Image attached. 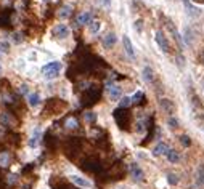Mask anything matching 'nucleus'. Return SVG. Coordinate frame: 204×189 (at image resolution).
Returning a JSON list of instances; mask_svg holds the SVG:
<instances>
[{
    "label": "nucleus",
    "mask_w": 204,
    "mask_h": 189,
    "mask_svg": "<svg viewBox=\"0 0 204 189\" xmlns=\"http://www.w3.org/2000/svg\"><path fill=\"white\" fill-rule=\"evenodd\" d=\"M61 63L59 61H52L48 64H45V66L42 67V74L45 79L52 80V79H56V77L59 75V72H61Z\"/></svg>",
    "instance_id": "nucleus-1"
},
{
    "label": "nucleus",
    "mask_w": 204,
    "mask_h": 189,
    "mask_svg": "<svg viewBox=\"0 0 204 189\" xmlns=\"http://www.w3.org/2000/svg\"><path fill=\"white\" fill-rule=\"evenodd\" d=\"M71 181L76 184V186L82 188V189H93V183L90 181V179H87L84 176H79V175H71Z\"/></svg>",
    "instance_id": "nucleus-2"
},
{
    "label": "nucleus",
    "mask_w": 204,
    "mask_h": 189,
    "mask_svg": "<svg viewBox=\"0 0 204 189\" xmlns=\"http://www.w3.org/2000/svg\"><path fill=\"white\" fill-rule=\"evenodd\" d=\"M156 42H157V45H159V48L162 50L164 53H169V42H167V39L164 37V34L162 32H157L156 34Z\"/></svg>",
    "instance_id": "nucleus-3"
},
{
    "label": "nucleus",
    "mask_w": 204,
    "mask_h": 189,
    "mask_svg": "<svg viewBox=\"0 0 204 189\" xmlns=\"http://www.w3.org/2000/svg\"><path fill=\"white\" fill-rule=\"evenodd\" d=\"M53 34L56 37H59V39H66L69 35V29H68V26H64V24H58V26L53 27Z\"/></svg>",
    "instance_id": "nucleus-4"
},
{
    "label": "nucleus",
    "mask_w": 204,
    "mask_h": 189,
    "mask_svg": "<svg viewBox=\"0 0 204 189\" xmlns=\"http://www.w3.org/2000/svg\"><path fill=\"white\" fill-rule=\"evenodd\" d=\"M130 172H132V176L135 178L137 181H143V179H145V173H143V170L138 167L137 164L130 165Z\"/></svg>",
    "instance_id": "nucleus-5"
},
{
    "label": "nucleus",
    "mask_w": 204,
    "mask_h": 189,
    "mask_svg": "<svg viewBox=\"0 0 204 189\" xmlns=\"http://www.w3.org/2000/svg\"><path fill=\"white\" fill-rule=\"evenodd\" d=\"M122 43H124V48H126V53L129 55L130 58H135V52H133V45L129 39V35H124L122 37Z\"/></svg>",
    "instance_id": "nucleus-6"
},
{
    "label": "nucleus",
    "mask_w": 204,
    "mask_h": 189,
    "mask_svg": "<svg viewBox=\"0 0 204 189\" xmlns=\"http://www.w3.org/2000/svg\"><path fill=\"white\" fill-rule=\"evenodd\" d=\"M108 95H109V98L113 99V101L120 99V90H119V87L109 85V87H108Z\"/></svg>",
    "instance_id": "nucleus-7"
},
{
    "label": "nucleus",
    "mask_w": 204,
    "mask_h": 189,
    "mask_svg": "<svg viewBox=\"0 0 204 189\" xmlns=\"http://www.w3.org/2000/svg\"><path fill=\"white\" fill-rule=\"evenodd\" d=\"M167 144L166 143H157L156 144V147L153 149V155H156V157H159V155H162V154H166L167 152Z\"/></svg>",
    "instance_id": "nucleus-8"
},
{
    "label": "nucleus",
    "mask_w": 204,
    "mask_h": 189,
    "mask_svg": "<svg viewBox=\"0 0 204 189\" xmlns=\"http://www.w3.org/2000/svg\"><path fill=\"white\" fill-rule=\"evenodd\" d=\"M116 40H117V37H116V34H113V32H109L108 35L103 39V47L105 48H111L113 45L116 43Z\"/></svg>",
    "instance_id": "nucleus-9"
},
{
    "label": "nucleus",
    "mask_w": 204,
    "mask_h": 189,
    "mask_svg": "<svg viewBox=\"0 0 204 189\" xmlns=\"http://www.w3.org/2000/svg\"><path fill=\"white\" fill-rule=\"evenodd\" d=\"M40 135H42L40 128H35L34 133H32V136H31V140H29V147H35L37 144H39V141H40Z\"/></svg>",
    "instance_id": "nucleus-10"
},
{
    "label": "nucleus",
    "mask_w": 204,
    "mask_h": 189,
    "mask_svg": "<svg viewBox=\"0 0 204 189\" xmlns=\"http://www.w3.org/2000/svg\"><path fill=\"white\" fill-rule=\"evenodd\" d=\"M183 3H185V8H187V13H188V15L191 16V18L199 16V13H201V11H199L198 8H194V7L191 5V3L188 2V0H183Z\"/></svg>",
    "instance_id": "nucleus-11"
},
{
    "label": "nucleus",
    "mask_w": 204,
    "mask_h": 189,
    "mask_svg": "<svg viewBox=\"0 0 204 189\" xmlns=\"http://www.w3.org/2000/svg\"><path fill=\"white\" fill-rule=\"evenodd\" d=\"M92 21V13L90 11H85V13H81L77 16V24H89Z\"/></svg>",
    "instance_id": "nucleus-12"
},
{
    "label": "nucleus",
    "mask_w": 204,
    "mask_h": 189,
    "mask_svg": "<svg viewBox=\"0 0 204 189\" xmlns=\"http://www.w3.org/2000/svg\"><path fill=\"white\" fill-rule=\"evenodd\" d=\"M166 155H167L169 162H172V164H175V162H178V160H180V154H178L175 149H167Z\"/></svg>",
    "instance_id": "nucleus-13"
},
{
    "label": "nucleus",
    "mask_w": 204,
    "mask_h": 189,
    "mask_svg": "<svg viewBox=\"0 0 204 189\" xmlns=\"http://www.w3.org/2000/svg\"><path fill=\"white\" fill-rule=\"evenodd\" d=\"M100 29H101V22L100 21L93 19V21L89 22V32H90V34H98Z\"/></svg>",
    "instance_id": "nucleus-14"
},
{
    "label": "nucleus",
    "mask_w": 204,
    "mask_h": 189,
    "mask_svg": "<svg viewBox=\"0 0 204 189\" xmlns=\"http://www.w3.org/2000/svg\"><path fill=\"white\" fill-rule=\"evenodd\" d=\"M27 99H29V106H32V108H37L39 103H40V96L37 95V93H31Z\"/></svg>",
    "instance_id": "nucleus-15"
},
{
    "label": "nucleus",
    "mask_w": 204,
    "mask_h": 189,
    "mask_svg": "<svg viewBox=\"0 0 204 189\" xmlns=\"http://www.w3.org/2000/svg\"><path fill=\"white\" fill-rule=\"evenodd\" d=\"M161 106L164 108L167 112L170 114V112H174V104H172V101H169V99H166V98H162L161 99Z\"/></svg>",
    "instance_id": "nucleus-16"
},
{
    "label": "nucleus",
    "mask_w": 204,
    "mask_h": 189,
    "mask_svg": "<svg viewBox=\"0 0 204 189\" xmlns=\"http://www.w3.org/2000/svg\"><path fill=\"white\" fill-rule=\"evenodd\" d=\"M69 15H71V7H63L58 13V18L59 19H66V18H69Z\"/></svg>",
    "instance_id": "nucleus-17"
},
{
    "label": "nucleus",
    "mask_w": 204,
    "mask_h": 189,
    "mask_svg": "<svg viewBox=\"0 0 204 189\" xmlns=\"http://www.w3.org/2000/svg\"><path fill=\"white\" fill-rule=\"evenodd\" d=\"M143 79H145L146 82H151L153 80V71H151V67H145V69H143Z\"/></svg>",
    "instance_id": "nucleus-18"
},
{
    "label": "nucleus",
    "mask_w": 204,
    "mask_h": 189,
    "mask_svg": "<svg viewBox=\"0 0 204 189\" xmlns=\"http://www.w3.org/2000/svg\"><path fill=\"white\" fill-rule=\"evenodd\" d=\"M8 160H10V155H8V152H2V154H0V165H2V167L8 165Z\"/></svg>",
    "instance_id": "nucleus-19"
},
{
    "label": "nucleus",
    "mask_w": 204,
    "mask_h": 189,
    "mask_svg": "<svg viewBox=\"0 0 204 189\" xmlns=\"http://www.w3.org/2000/svg\"><path fill=\"white\" fill-rule=\"evenodd\" d=\"M130 104H132V99L129 98V96H124V98L120 99V103H119L120 108H127V106H130Z\"/></svg>",
    "instance_id": "nucleus-20"
},
{
    "label": "nucleus",
    "mask_w": 204,
    "mask_h": 189,
    "mask_svg": "<svg viewBox=\"0 0 204 189\" xmlns=\"http://www.w3.org/2000/svg\"><path fill=\"white\" fill-rule=\"evenodd\" d=\"M26 67V61H24V59H16V69H18V71H23V69H24Z\"/></svg>",
    "instance_id": "nucleus-21"
},
{
    "label": "nucleus",
    "mask_w": 204,
    "mask_h": 189,
    "mask_svg": "<svg viewBox=\"0 0 204 189\" xmlns=\"http://www.w3.org/2000/svg\"><path fill=\"white\" fill-rule=\"evenodd\" d=\"M142 98H143V93L142 91H137V93L133 95V98H130V99H132V103H140Z\"/></svg>",
    "instance_id": "nucleus-22"
},
{
    "label": "nucleus",
    "mask_w": 204,
    "mask_h": 189,
    "mask_svg": "<svg viewBox=\"0 0 204 189\" xmlns=\"http://www.w3.org/2000/svg\"><path fill=\"white\" fill-rule=\"evenodd\" d=\"M66 127L68 128H76L77 127V120H76V119H69V120L66 122Z\"/></svg>",
    "instance_id": "nucleus-23"
},
{
    "label": "nucleus",
    "mask_w": 204,
    "mask_h": 189,
    "mask_svg": "<svg viewBox=\"0 0 204 189\" xmlns=\"http://www.w3.org/2000/svg\"><path fill=\"white\" fill-rule=\"evenodd\" d=\"M8 47H10V45H8L7 42H0V52L7 53V52H8Z\"/></svg>",
    "instance_id": "nucleus-24"
},
{
    "label": "nucleus",
    "mask_w": 204,
    "mask_h": 189,
    "mask_svg": "<svg viewBox=\"0 0 204 189\" xmlns=\"http://www.w3.org/2000/svg\"><path fill=\"white\" fill-rule=\"evenodd\" d=\"M85 120H87V122H93V120H95V114H93V112H87V114H85Z\"/></svg>",
    "instance_id": "nucleus-25"
},
{
    "label": "nucleus",
    "mask_w": 204,
    "mask_h": 189,
    "mask_svg": "<svg viewBox=\"0 0 204 189\" xmlns=\"http://www.w3.org/2000/svg\"><path fill=\"white\" fill-rule=\"evenodd\" d=\"M167 179H169V183H170V184H177V183H178V178L175 176V175H169V178H167Z\"/></svg>",
    "instance_id": "nucleus-26"
},
{
    "label": "nucleus",
    "mask_w": 204,
    "mask_h": 189,
    "mask_svg": "<svg viewBox=\"0 0 204 189\" xmlns=\"http://www.w3.org/2000/svg\"><path fill=\"white\" fill-rule=\"evenodd\" d=\"M182 144L183 146H190V138L188 136H182Z\"/></svg>",
    "instance_id": "nucleus-27"
},
{
    "label": "nucleus",
    "mask_w": 204,
    "mask_h": 189,
    "mask_svg": "<svg viewBox=\"0 0 204 189\" xmlns=\"http://www.w3.org/2000/svg\"><path fill=\"white\" fill-rule=\"evenodd\" d=\"M13 40H15V42H16V43H20V42H21V40H23V37H21L20 34H13Z\"/></svg>",
    "instance_id": "nucleus-28"
},
{
    "label": "nucleus",
    "mask_w": 204,
    "mask_h": 189,
    "mask_svg": "<svg viewBox=\"0 0 204 189\" xmlns=\"http://www.w3.org/2000/svg\"><path fill=\"white\" fill-rule=\"evenodd\" d=\"M169 125L174 128V127H177V125H178V122L175 120V119H169Z\"/></svg>",
    "instance_id": "nucleus-29"
},
{
    "label": "nucleus",
    "mask_w": 204,
    "mask_h": 189,
    "mask_svg": "<svg viewBox=\"0 0 204 189\" xmlns=\"http://www.w3.org/2000/svg\"><path fill=\"white\" fill-rule=\"evenodd\" d=\"M20 91L23 95H26L27 93V85H21V88H20Z\"/></svg>",
    "instance_id": "nucleus-30"
},
{
    "label": "nucleus",
    "mask_w": 204,
    "mask_h": 189,
    "mask_svg": "<svg viewBox=\"0 0 204 189\" xmlns=\"http://www.w3.org/2000/svg\"><path fill=\"white\" fill-rule=\"evenodd\" d=\"M135 27H137L138 31H142V21H140V19H138V21H135Z\"/></svg>",
    "instance_id": "nucleus-31"
},
{
    "label": "nucleus",
    "mask_w": 204,
    "mask_h": 189,
    "mask_svg": "<svg viewBox=\"0 0 204 189\" xmlns=\"http://www.w3.org/2000/svg\"><path fill=\"white\" fill-rule=\"evenodd\" d=\"M196 2H204V0H196Z\"/></svg>",
    "instance_id": "nucleus-32"
},
{
    "label": "nucleus",
    "mask_w": 204,
    "mask_h": 189,
    "mask_svg": "<svg viewBox=\"0 0 204 189\" xmlns=\"http://www.w3.org/2000/svg\"><path fill=\"white\" fill-rule=\"evenodd\" d=\"M0 72H2V66H0Z\"/></svg>",
    "instance_id": "nucleus-33"
},
{
    "label": "nucleus",
    "mask_w": 204,
    "mask_h": 189,
    "mask_svg": "<svg viewBox=\"0 0 204 189\" xmlns=\"http://www.w3.org/2000/svg\"><path fill=\"white\" fill-rule=\"evenodd\" d=\"M44 2H50V0H44Z\"/></svg>",
    "instance_id": "nucleus-34"
},
{
    "label": "nucleus",
    "mask_w": 204,
    "mask_h": 189,
    "mask_svg": "<svg viewBox=\"0 0 204 189\" xmlns=\"http://www.w3.org/2000/svg\"><path fill=\"white\" fill-rule=\"evenodd\" d=\"M105 2H106V3H108V0H105Z\"/></svg>",
    "instance_id": "nucleus-35"
}]
</instances>
